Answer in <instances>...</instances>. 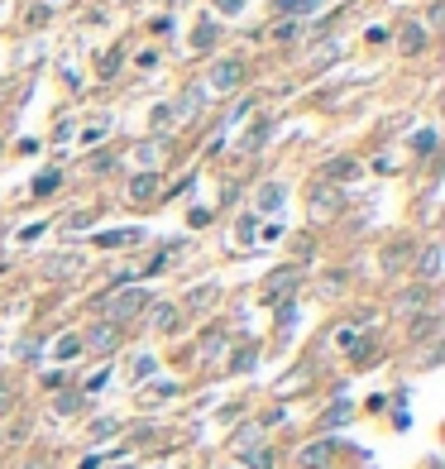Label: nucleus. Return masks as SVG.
I'll use <instances>...</instances> for the list:
<instances>
[{"label": "nucleus", "instance_id": "nucleus-1", "mask_svg": "<svg viewBox=\"0 0 445 469\" xmlns=\"http://www.w3.org/2000/svg\"><path fill=\"white\" fill-rule=\"evenodd\" d=\"M144 306H149V292H144V287H120V292L101 297V316L115 326V321H130V316H139Z\"/></svg>", "mask_w": 445, "mask_h": 469}, {"label": "nucleus", "instance_id": "nucleus-2", "mask_svg": "<svg viewBox=\"0 0 445 469\" xmlns=\"http://www.w3.org/2000/svg\"><path fill=\"white\" fill-rule=\"evenodd\" d=\"M239 82H244V62H239V57H220V62L211 67V86H215V91H235Z\"/></svg>", "mask_w": 445, "mask_h": 469}, {"label": "nucleus", "instance_id": "nucleus-3", "mask_svg": "<svg viewBox=\"0 0 445 469\" xmlns=\"http://www.w3.org/2000/svg\"><path fill=\"white\" fill-rule=\"evenodd\" d=\"M307 201H312V211H316V216H336V211H340V192H336L331 182H316Z\"/></svg>", "mask_w": 445, "mask_h": 469}, {"label": "nucleus", "instance_id": "nucleus-4", "mask_svg": "<svg viewBox=\"0 0 445 469\" xmlns=\"http://www.w3.org/2000/svg\"><path fill=\"white\" fill-rule=\"evenodd\" d=\"M81 345H91V350H101V355H110V350L120 345V331H115L110 321H101V326H91V331H86V340H81Z\"/></svg>", "mask_w": 445, "mask_h": 469}, {"label": "nucleus", "instance_id": "nucleus-5", "mask_svg": "<svg viewBox=\"0 0 445 469\" xmlns=\"http://www.w3.org/2000/svg\"><path fill=\"white\" fill-rule=\"evenodd\" d=\"M321 172H326V177H321V182H354V177H359V172H364V168L354 163V158H331V163L321 168Z\"/></svg>", "mask_w": 445, "mask_h": 469}, {"label": "nucleus", "instance_id": "nucleus-6", "mask_svg": "<svg viewBox=\"0 0 445 469\" xmlns=\"http://www.w3.org/2000/svg\"><path fill=\"white\" fill-rule=\"evenodd\" d=\"M288 287H297V269H278V273L263 283V302H278Z\"/></svg>", "mask_w": 445, "mask_h": 469}, {"label": "nucleus", "instance_id": "nucleus-7", "mask_svg": "<svg viewBox=\"0 0 445 469\" xmlns=\"http://www.w3.org/2000/svg\"><path fill=\"white\" fill-rule=\"evenodd\" d=\"M331 450H336L331 441H312L307 450H302V455H297V465H302V469H326V460H331Z\"/></svg>", "mask_w": 445, "mask_h": 469}, {"label": "nucleus", "instance_id": "nucleus-8", "mask_svg": "<svg viewBox=\"0 0 445 469\" xmlns=\"http://www.w3.org/2000/svg\"><path fill=\"white\" fill-rule=\"evenodd\" d=\"M149 326H154V331H173V326H178V306L173 302L149 306Z\"/></svg>", "mask_w": 445, "mask_h": 469}, {"label": "nucleus", "instance_id": "nucleus-9", "mask_svg": "<svg viewBox=\"0 0 445 469\" xmlns=\"http://www.w3.org/2000/svg\"><path fill=\"white\" fill-rule=\"evenodd\" d=\"M283 201H288V192H283L278 182H263V187H259V196H254V206H259V211H278Z\"/></svg>", "mask_w": 445, "mask_h": 469}, {"label": "nucleus", "instance_id": "nucleus-10", "mask_svg": "<svg viewBox=\"0 0 445 469\" xmlns=\"http://www.w3.org/2000/svg\"><path fill=\"white\" fill-rule=\"evenodd\" d=\"M120 245H139V230H105V235H96V249H120Z\"/></svg>", "mask_w": 445, "mask_h": 469}, {"label": "nucleus", "instance_id": "nucleus-11", "mask_svg": "<svg viewBox=\"0 0 445 469\" xmlns=\"http://www.w3.org/2000/svg\"><path fill=\"white\" fill-rule=\"evenodd\" d=\"M421 278H426V283H431V278H441V245L421 249Z\"/></svg>", "mask_w": 445, "mask_h": 469}, {"label": "nucleus", "instance_id": "nucleus-12", "mask_svg": "<svg viewBox=\"0 0 445 469\" xmlns=\"http://www.w3.org/2000/svg\"><path fill=\"white\" fill-rule=\"evenodd\" d=\"M53 355L58 359H77L81 355V335H62V340L53 345Z\"/></svg>", "mask_w": 445, "mask_h": 469}, {"label": "nucleus", "instance_id": "nucleus-13", "mask_svg": "<svg viewBox=\"0 0 445 469\" xmlns=\"http://www.w3.org/2000/svg\"><path fill=\"white\" fill-rule=\"evenodd\" d=\"M173 120H178V106H168V101H163V106H154V115H149V125H154V130H168Z\"/></svg>", "mask_w": 445, "mask_h": 469}, {"label": "nucleus", "instance_id": "nucleus-14", "mask_svg": "<svg viewBox=\"0 0 445 469\" xmlns=\"http://www.w3.org/2000/svg\"><path fill=\"white\" fill-rule=\"evenodd\" d=\"M154 187H158L154 172H139V177L130 182V196H134V201H139V196H154Z\"/></svg>", "mask_w": 445, "mask_h": 469}, {"label": "nucleus", "instance_id": "nucleus-15", "mask_svg": "<svg viewBox=\"0 0 445 469\" xmlns=\"http://www.w3.org/2000/svg\"><path fill=\"white\" fill-rule=\"evenodd\" d=\"M244 465L249 469H273V450H244Z\"/></svg>", "mask_w": 445, "mask_h": 469}, {"label": "nucleus", "instance_id": "nucleus-16", "mask_svg": "<svg viewBox=\"0 0 445 469\" xmlns=\"http://www.w3.org/2000/svg\"><path fill=\"white\" fill-rule=\"evenodd\" d=\"M211 39H215V25H211V20H201V25H197V34H192V43H197V48H211Z\"/></svg>", "mask_w": 445, "mask_h": 469}, {"label": "nucleus", "instance_id": "nucleus-17", "mask_svg": "<svg viewBox=\"0 0 445 469\" xmlns=\"http://www.w3.org/2000/svg\"><path fill=\"white\" fill-rule=\"evenodd\" d=\"M412 144H417V154H436V130H417Z\"/></svg>", "mask_w": 445, "mask_h": 469}, {"label": "nucleus", "instance_id": "nucleus-18", "mask_svg": "<svg viewBox=\"0 0 445 469\" xmlns=\"http://www.w3.org/2000/svg\"><path fill=\"white\" fill-rule=\"evenodd\" d=\"M402 43H407V53H417L421 43H426V34H421V29L412 25V29H407V34H402Z\"/></svg>", "mask_w": 445, "mask_h": 469}, {"label": "nucleus", "instance_id": "nucleus-19", "mask_svg": "<svg viewBox=\"0 0 445 469\" xmlns=\"http://www.w3.org/2000/svg\"><path fill=\"white\" fill-rule=\"evenodd\" d=\"M115 67H120V53H105L101 62H96V72H101V77H115Z\"/></svg>", "mask_w": 445, "mask_h": 469}, {"label": "nucleus", "instance_id": "nucleus-20", "mask_svg": "<svg viewBox=\"0 0 445 469\" xmlns=\"http://www.w3.org/2000/svg\"><path fill=\"white\" fill-rule=\"evenodd\" d=\"M149 374H154V359L139 355V359H134V383H139V379H149Z\"/></svg>", "mask_w": 445, "mask_h": 469}, {"label": "nucleus", "instance_id": "nucleus-21", "mask_svg": "<svg viewBox=\"0 0 445 469\" xmlns=\"http://www.w3.org/2000/svg\"><path fill=\"white\" fill-rule=\"evenodd\" d=\"M53 407H58V412H77V407H81V397H77V393H62V397H58Z\"/></svg>", "mask_w": 445, "mask_h": 469}, {"label": "nucleus", "instance_id": "nucleus-22", "mask_svg": "<svg viewBox=\"0 0 445 469\" xmlns=\"http://www.w3.org/2000/svg\"><path fill=\"white\" fill-rule=\"evenodd\" d=\"M115 431H120V421H96V426H91V436H96V441H105V436H115Z\"/></svg>", "mask_w": 445, "mask_h": 469}, {"label": "nucleus", "instance_id": "nucleus-23", "mask_svg": "<svg viewBox=\"0 0 445 469\" xmlns=\"http://www.w3.org/2000/svg\"><path fill=\"white\" fill-rule=\"evenodd\" d=\"M263 135H268V125H263V120H259V125L249 130V139H244V149H259V144H263Z\"/></svg>", "mask_w": 445, "mask_h": 469}, {"label": "nucleus", "instance_id": "nucleus-24", "mask_svg": "<svg viewBox=\"0 0 445 469\" xmlns=\"http://www.w3.org/2000/svg\"><path fill=\"white\" fill-rule=\"evenodd\" d=\"M215 10H220V15H239V10H244V0H215Z\"/></svg>", "mask_w": 445, "mask_h": 469}, {"label": "nucleus", "instance_id": "nucleus-25", "mask_svg": "<svg viewBox=\"0 0 445 469\" xmlns=\"http://www.w3.org/2000/svg\"><path fill=\"white\" fill-rule=\"evenodd\" d=\"M254 230H259V225H254V216H244V221H239V240H254Z\"/></svg>", "mask_w": 445, "mask_h": 469}, {"label": "nucleus", "instance_id": "nucleus-26", "mask_svg": "<svg viewBox=\"0 0 445 469\" xmlns=\"http://www.w3.org/2000/svg\"><path fill=\"white\" fill-rule=\"evenodd\" d=\"M34 187H39V192H53V187H58V172H44V177H39Z\"/></svg>", "mask_w": 445, "mask_h": 469}, {"label": "nucleus", "instance_id": "nucleus-27", "mask_svg": "<svg viewBox=\"0 0 445 469\" xmlns=\"http://www.w3.org/2000/svg\"><path fill=\"white\" fill-rule=\"evenodd\" d=\"M345 416H350V407H345V402H340V407H336V412H331V416H326V426H340V421H345Z\"/></svg>", "mask_w": 445, "mask_h": 469}]
</instances>
